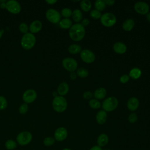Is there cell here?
Here are the masks:
<instances>
[{
	"mask_svg": "<svg viewBox=\"0 0 150 150\" xmlns=\"http://www.w3.org/2000/svg\"><path fill=\"white\" fill-rule=\"evenodd\" d=\"M85 34V28L80 23L73 24L69 29V35L70 38L73 41L79 42L81 40L84 38Z\"/></svg>",
	"mask_w": 150,
	"mask_h": 150,
	"instance_id": "obj_1",
	"label": "cell"
},
{
	"mask_svg": "<svg viewBox=\"0 0 150 150\" xmlns=\"http://www.w3.org/2000/svg\"><path fill=\"white\" fill-rule=\"evenodd\" d=\"M52 107L53 110L59 113L64 112L67 107V103L66 98L60 96H57L56 97H54L52 103Z\"/></svg>",
	"mask_w": 150,
	"mask_h": 150,
	"instance_id": "obj_2",
	"label": "cell"
},
{
	"mask_svg": "<svg viewBox=\"0 0 150 150\" xmlns=\"http://www.w3.org/2000/svg\"><path fill=\"white\" fill-rule=\"evenodd\" d=\"M36 39L35 36L31 33H26L23 34L21 40V46L25 50H30L32 49L35 43Z\"/></svg>",
	"mask_w": 150,
	"mask_h": 150,
	"instance_id": "obj_3",
	"label": "cell"
},
{
	"mask_svg": "<svg viewBox=\"0 0 150 150\" xmlns=\"http://www.w3.org/2000/svg\"><path fill=\"white\" fill-rule=\"evenodd\" d=\"M118 105V101L117 98L114 96H111L107 97L103 101L102 107L105 111L111 112L117 108Z\"/></svg>",
	"mask_w": 150,
	"mask_h": 150,
	"instance_id": "obj_4",
	"label": "cell"
},
{
	"mask_svg": "<svg viewBox=\"0 0 150 150\" xmlns=\"http://www.w3.org/2000/svg\"><path fill=\"white\" fill-rule=\"evenodd\" d=\"M33 139L31 132L28 131H23L19 132L16 136V142L21 146H26L29 144Z\"/></svg>",
	"mask_w": 150,
	"mask_h": 150,
	"instance_id": "obj_5",
	"label": "cell"
},
{
	"mask_svg": "<svg viewBox=\"0 0 150 150\" xmlns=\"http://www.w3.org/2000/svg\"><path fill=\"white\" fill-rule=\"evenodd\" d=\"M101 23L105 27H112L117 22L116 16L111 12H105L101 15L100 18Z\"/></svg>",
	"mask_w": 150,
	"mask_h": 150,
	"instance_id": "obj_6",
	"label": "cell"
},
{
	"mask_svg": "<svg viewBox=\"0 0 150 150\" xmlns=\"http://www.w3.org/2000/svg\"><path fill=\"white\" fill-rule=\"evenodd\" d=\"M45 15L47 20L52 23H57L61 20V14L60 12L53 8L47 9Z\"/></svg>",
	"mask_w": 150,
	"mask_h": 150,
	"instance_id": "obj_7",
	"label": "cell"
},
{
	"mask_svg": "<svg viewBox=\"0 0 150 150\" xmlns=\"http://www.w3.org/2000/svg\"><path fill=\"white\" fill-rule=\"evenodd\" d=\"M62 63L63 67L68 71L73 72L77 69V62L73 58L65 57L63 59Z\"/></svg>",
	"mask_w": 150,
	"mask_h": 150,
	"instance_id": "obj_8",
	"label": "cell"
},
{
	"mask_svg": "<svg viewBox=\"0 0 150 150\" xmlns=\"http://www.w3.org/2000/svg\"><path fill=\"white\" fill-rule=\"evenodd\" d=\"M5 8L11 13L18 14L21 11L20 4L15 0H9L5 3Z\"/></svg>",
	"mask_w": 150,
	"mask_h": 150,
	"instance_id": "obj_9",
	"label": "cell"
},
{
	"mask_svg": "<svg viewBox=\"0 0 150 150\" xmlns=\"http://www.w3.org/2000/svg\"><path fill=\"white\" fill-rule=\"evenodd\" d=\"M80 53L81 59L86 63H92L96 60V56L94 53L90 50L83 49L81 50Z\"/></svg>",
	"mask_w": 150,
	"mask_h": 150,
	"instance_id": "obj_10",
	"label": "cell"
},
{
	"mask_svg": "<svg viewBox=\"0 0 150 150\" xmlns=\"http://www.w3.org/2000/svg\"><path fill=\"white\" fill-rule=\"evenodd\" d=\"M37 98V93L33 89L26 90L22 95V100L26 104H30L35 101Z\"/></svg>",
	"mask_w": 150,
	"mask_h": 150,
	"instance_id": "obj_11",
	"label": "cell"
},
{
	"mask_svg": "<svg viewBox=\"0 0 150 150\" xmlns=\"http://www.w3.org/2000/svg\"><path fill=\"white\" fill-rule=\"evenodd\" d=\"M134 8L136 12L140 15H146L149 10V5L146 2L142 1L136 2Z\"/></svg>",
	"mask_w": 150,
	"mask_h": 150,
	"instance_id": "obj_12",
	"label": "cell"
},
{
	"mask_svg": "<svg viewBox=\"0 0 150 150\" xmlns=\"http://www.w3.org/2000/svg\"><path fill=\"white\" fill-rule=\"evenodd\" d=\"M68 135V131L64 127L57 128L54 132V138L55 140L61 142L65 140Z\"/></svg>",
	"mask_w": 150,
	"mask_h": 150,
	"instance_id": "obj_13",
	"label": "cell"
},
{
	"mask_svg": "<svg viewBox=\"0 0 150 150\" xmlns=\"http://www.w3.org/2000/svg\"><path fill=\"white\" fill-rule=\"evenodd\" d=\"M139 101L138 99L135 97H132L129 98L127 103V107L128 110L131 111H134L137 110L139 107Z\"/></svg>",
	"mask_w": 150,
	"mask_h": 150,
	"instance_id": "obj_14",
	"label": "cell"
},
{
	"mask_svg": "<svg viewBox=\"0 0 150 150\" xmlns=\"http://www.w3.org/2000/svg\"><path fill=\"white\" fill-rule=\"evenodd\" d=\"M42 28V23L41 21L39 20H35L33 21L30 24V26L29 27V29L30 31V33L32 34L38 33L39 31L41 30Z\"/></svg>",
	"mask_w": 150,
	"mask_h": 150,
	"instance_id": "obj_15",
	"label": "cell"
},
{
	"mask_svg": "<svg viewBox=\"0 0 150 150\" xmlns=\"http://www.w3.org/2000/svg\"><path fill=\"white\" fill-rule=\"evenodd\" d=\"M112 49H113V50L116 53L120 54L125 53L127 49L126 45L121 42H117L115 43L113 45Z\"/></svg>",
	"mask_w": 150,
	"mask_h": 150,
	"instance_id": "obj_16",
	"label": "cell"
},
{
	"mask_svg": "<svg viewBox=\"0 0 150 150\" xmlns=\"http://www.w3.org/2000/svg\"><path fill=\"white\" fill-rule=\"evenodd\" d=\"M107 114L104 110H100L96 115V120L97 122L100 125H103L107 121Z\"/></svg>",
	"mask_w": 150,
	"mask_h": 150,
	"instance_id": "obj_17",
	"label": "cell"
},
{
	"mask_svg": "<svg viewBox=\"0 0 150 150\" xmlns=\"http://www.w3.org/2000/svg\"><path fill=\"white\" fill-rule=\"evenodd\" d=\"M69 91V84L66 82H62L60 83L57 88V92L60 96H64L66 95Z\"/></svg>",
	"mask_w": 150,
	"mask_h": 150,
	"instance_id": "obj_18",
	"label": "cell"
},
{
	"mask_svg": "<svg viewBox=\"0 0 150 150\" xmlns=\"http://www.w3.org/2000/svg\"><path fill=\"white\" fill-rule=\"evenodd\" d=\"M107 95V91L104 87H99L97 88L94 93H93V96L96 100H102Z\"/></svg>",
	"mask_w": 150,
	"mask_h": 150,
	"instance_id": "obj_19",
	"label": "cell"
},
{
	"mask_svg": "<svg viewBox=\"0 0 150 150\" xmlns=\"http://www.w3.org/2000/svg\"><path fill=\"white\" fill-rule=\"evenodd\" d=\"M135 26V21L134 19L131 18H129L124 21V22L122 23V28L124 30L127 32L131 31Z\"/></svg>",
	"mask_w": 150,
	"mask_h": 150,
	"instance_id": "obj_20",
	"label": "cell"
},
{
	"mask_svg": "<svg viewBox=\"0 0 150 150\" xmlns=\"http://www.w3.org/2000/svg\"><path fill=\"white\" fill-rule=\"evenodd\" d=\"M108 142V137L106 134L103 133L99 135L97 139V143L98 146L102 147L105 146Z\"/></svg>",
	"mask_w": 150,
	"mask_h": 150,
	"instance_id": "obj_21",
	"label": "cell"
},
{
	"mask_svg": "<svg viewBox=\"0 0 150 150\" xmlns=\"http://www.w3.org/2000/svg\"><path fill=\"white\" fill-rule=\"evenodd\" d=\"M59 26L62 29H70L73 25L72 21L69 18H63L59 22Z\"/></svg>",
	"mask_w": 150,
	"mask_h": 150,
	"instance_id": "obj_22",
	"label": "cell"
},
{
	"mask_svg": "<svg viewBox=\"0 0 150 150\" xmlns=\"http://www.w3.org/2000/svg\"><path fill=\"white\" fill-rule=\"evenodd\" d=\"M142 74V71L141 70L137 67H135L132 69L129 73V77H131V79H134V80H137L138 79Z\"/></svg>",
	"mask_w": 150,
	"mask_h": 150,
	"instance_id": "obj_23",
	"label": "cell"
},
{
	"mask_svg": "<svg viewBox=\"0 0 150 150\" xmlns=\"http://www.w3.org/2000/svg\"><path fill=\"white\" fill-rule=\"evenodd\" d=\"M71 17L73 20L77 23H79V22L81 21L83 18V14L81 11L80 9H74L72 12Z\"/></svg>",
	"mask_w": 150,
	"mask_h": 150,
	"instance_id": "obj_24",
	"label": "cell"
},
{
	"mask_svg": "<svg viewBox=\"0 0 150 150\" xmlns=\"http://www.w3.org/2000/svg\"><path fill=\"white\" fill-rule=\"evenodd\" d=\"M81 51V47L78 44H71L68 47V52L70 54H76L80 53Z\"/></svg>",
	"mask_w": 150,
	"mask_h": 150,
	"instance_id": "obj_25",
	"label": "cell"
},
{
	"mask_svg": "<svg viewBox=\"0 0 150 150\" xmlns=\"http://www.w3.org/2000/svg\"><path fill=\"white\" fill-rule=\"evenodd\" d=\"M80 6L83 11L88 12L91 8V2L89 0H83L80 1Z\"/></svg>",
	"mask_w": 150,
	"mask_h": 150,
	"instance_id": "obj_26",
	"label": "cell"
},
{
	"mask_svg": "<svg viewBox=\"0 0 150 150\" xmlns=\"http://www.w3.org/2000/svg\"><path fill=\"white\" fill-rule=\"evenodd\" d=\"M17 146L18 144L16 141L12 139H8L5 142V147L7 150H14L17 148Z\"/></svg>",
	"mask_w": 150,
	"mask_h": 150,
	"instance_id": "obj_27",
	"label": "cell"
},
{
	"mask_svg": "<svg viewBox=\"0 0 150 150\" xmlns=\"http://www.w3.org/2000/svg\"><path fill=\"white\" fill-rule=\"evenodd\" d=\"M94 7L96 10L101 12L106 8V5L103 0H97L94 2Z\"/></svg>",
	"mask_w": 150,
	"mask_h": 150,
	"instance_id": "obj_28",
	"label": "cell"
},
{
	"mask_svg": "<svg viewBox=\"0 0 150 150\" xmlns=\"http://www.w3.org/2000/svg\"><path fill=\"white\" fill-rule=\"evenodd\" d=\"M76 74L80 78H86L88 76V71L84 67H80L76 70Z\"/></svg>",
	"mask_w": 150,
	"mask_h": 150,
	"instance_id": "obj_29",
	"label": "cell"
},
{
	"mask_svg": "<svg viewBox=\"0 0 150 150\" xmlns=\"http://www.w3.org/2000/svg\"><path fill=\"white\" fill-rule=\"evenodd\" d=\"M88 104H89V106L93 109H98L101 107L100 102L95 98L91 99L89 101Z\"/></svg>",
	"mask_w": 150,
	"mask_h": 150,
	"instance_id": "obj_30",
	"label": "cell"
},
{
	"mask_svg": "<svg viewBox=\"0 0 150 150\" xmlns=\"http://www.w3.org/2000/svg\"><path fill=\"white\" fill-rule=\"evenodd\" d=\"M43 145L46 146H50L55 143V139L52 137H45L43 141Z\"/></svg>",
	"mask_w": 150,
	"mask_h": 150,
	"instance_id": "obj_31",
	"label": "cell"
},
{
	"mask_svg": "<svg viewBox=\"0 0 150 150\" xmlns=\"http://www.w3.org/2000/svg\"><path fill=\"white\" fill-rule=\"evenodd\" d=\"M72 11L68 8H64L61 11V15L64 17V18H69L71 16Z\"/></svg>",
	"mask_w": 150,
	"mask_h": 150,
	"instance_id": "obj_32",
	"label": "cell"
},
{
	"mask_svg": "<svg viewBox=\"0 0 150 150\" xmlns=\"http://www.w3.org/2000/svg\"><path fill=\"white\" fill-rule=\"evenodd\" d=\"M90 16L94 19H100L101 16V12L95 9L91 10V11L90 13Z\"/></svg>",
	"mask_w": 150,
	"mask_h": 150,
	"instance_id": "obj_33",
	"label": "cell"
},
{
	"mask_svg": "<svg viewBox=\"0 0 150 150\" xmlns=\"http://www.w3.org/2000/svg\"><path fill=\"white\" fill-rule=\"evenodd\" d=\"M8 105V102L6 98L4 96H0V110H5Z\"/></svg>",
	"mask_w": 150,
	"mask_h": 150,
	"instance_id": "obj_34",
	"label": "cell"
},
{
	"mask_svg": "<svg viewBox=\"0 0 150 150\" xmlns=\"http://www.w3.org/2000/svg\"><path fill=\"white\" fill-rule=\"evenodd\" d=\"M19 30L21 33L25 34L28 32V30H29L28 25L26 23H24V22L21 23L19 25Z\"/></svg>",
	"mask_w": 150,
	"mask_h": 150,
	"instance_id": "obj_35",
	"label": "cell"
},
{
	"mask_svg": "<svg viewBox=\"0 0 150 150\" xmlns=\"http://www.w3.org/2000/svg\"><path fill=\"white\" fill-rule=\"evenodd\" d=\"M28 105L26 103H23L19 108V112L21 114H25L28 111Z\"/></svg>",
	"mask_w": 150,
	"mask_h": 150,
	"instance_id": "obj_36",
	"label": "cell"
},
{
	"mask_svg": "<svg viewBox=\"0 0 150 150\" xmlns=\"http://www.w3.org/2000/svg\"><path fill=\"white\" fill-rule=\"evenodd\" d=\"M128 120L130 123H135L138 120V116L136 113L132 112L130 114L128 117Z\"/></svg>",
	"mask_w": 150,
	"mask_h": 150,
	"instance_id": "obj_37",
	"label": "cell"
},
{
	"mask_svg": "<svg viewBox=\"0 0 150 150\" xmlns=\"http://www.w3.org/2000/svg\"><path fill=\"white\" fill-rule=\"evenodd\" d=\"M93 96V94L90 91H85L83 94V97L85 100H90L91 99H92Z\"/></svg>",
	"mask_w": 150,
	"mask_h": 150,
	"instance_id": "obj_38",
	"label": "cell"
},
{
	"mask_svg": "<svg viewBox=\"0 0 150 150\" xmlns=\"http://www.w3.org/2000/svg\"><path fill=\"white\" fill-rule=\"evenodd\" d=\"M129 80V77L128 74H123L120 77V81L121 83H127Z\"/></svg>",
	"mask_w": 150,
	"mask_h": 150,
	"instance_id": "obj_39",
	"label": "cell"
},
{
	"mask_svg": "<svg viewBox=\"0 0 150 150\" xmlns=\"http://www.w3.org/2000/svg\"><path fill=\"white\" fill-rule=\"evenodd\" d=\"M89 23H90V21L88 19H87V18H84V19L81 20V24L84 27L88 26L89 25Z\"/></svg>",
	"mask_w": 150,
	"mask_h": 150,
	"instance_id": "obj_40",
	"label": "cell"
},
{
	"mask_svg": "<svg viewBox=\"0 0 150 150\" xmlns=\"http://www.w3.org/2000/svg\"><path fill=\"white\" fill-rule=\"evenodd\" d=\"M104 1L105 2V5H108V6H112L115 3V1H114V0H104Z\"/></svg>",
	"mask_w": 150,
	"mask_h": 150,
	"instance_id": "obj_41",
	"label": "cell"
},
{
	"mask_svg": "<svg viewBox=\"0 0 150 150\" xmlns=\"http://www.w3.org/2000/svg\"><path fill=\"white\" fill-rule=\"evenodd\" d=\"M77 74L74 71L70 72V78L71 80H75L76 79V78H77Z\"/></svg>",
	"mask_w": 150,
	"mask_h": 150,
	"instance_id": "obj_42",
	"label": "cell"
},
{
	"mask_svg": "<svg viewBox=\"0 0 150 150\" xmlns=\"http://www.w3.org/2000/svg\"><path fill=\"white\" fill-rule=\"evenodd\" d=\"M89 150H103V149L100 146H99L98 145H94V146H92Z\"/></svg>",
	"mask_w": 150,
	"mask_h": 150,
	"instance_id": "obj_43",
	"label": "cell"
},
{
	"mask_svg": "<svg viewBox=\"0 0 150 150\" xmlns=\"http://www.w3.org/2000/svg\"><path fill=\"white\" fill-rule=\"evenodd\" d=\"M45 2L49 5H54L57 2V0H46Z\"/></svg>",
	"mask_w": 150,
	"mask_h": 150,
	"instance_id": "obj_44",
	"label": "cell"
},
{
	"mask_svg": "<svg viewBox=\"0 0 150 150\" xmlns=\"http://www.w3.org/2000/svg\"><path fill=\"white\" fill-rule=\"evenodd\" d=\"M146 19L147 21L150 23V12H148V13L146 15Z\"/></svg>",
	"mask_w": 150,
	"mask_h": 150,
	"instance_id": "obj_45",
	"label": "cell"
},
{
	"mask_svg": "<svg viewBox=\"0 0 150 150\" xmlns=\"http://www.w3.org/2000/svg\"><path fill=\"white\" fill-rule=\"evenodd\" d=\"M0 7L1 8H5V4L4 3V4H1V5H0Z\"/></svg>",
	"mask_w": 150,
	"mask_h": 150,
	"instance_id": "obj_46",
	"label": "cell"
},
{
	"mask_svg": "<svg viewBox=\"0 0 150 150\" xmlns=\"http://www.w3.org/2000/svg\"><path fill=\"white\" fill-rule=\"evenodd\" d=\"M4 30H0V39L1 38V37H2V36L3 33H4Z\"/></svg>",
	"mask_w": 150,
	"mask_h": 150,
	"instance_id": "obj_47",
	"label": "cell"
},
{
	"mask_svg": "<svg viewBox=\"0 0 150 150\" xmlns=\"http://www.w3.org/2000/svg\"><path fill=\"white\" fill-rule=\"evenodd\" d=\"M57 94H58V93H57V92H56V91H54V92L53 93V96H54V97H56L57 96Z\"/></svg>",
	"mask_w": 150,
	"mask_h": 150,
	"instance_id": "obj_48",
	"label": "cell"
},
{
	"mask_svg": "<svg viewBox=\"0 0 150 150\" xmlns=\"http://www.w3.org/2000/svg\"><path fill=\"white\" fill-rule=\"evenodd\" d=\"M62 150H71V149H70V148H65L63 149Z\"/></svg>",
	"mask_w": 150,
	"mask_h": 150,
	"instance_id": "obj_49",
	"label": "cell"
},
{
	"mask_svg": "<svg viewBox=\"0 0 150 150\" xmlns=\"http://www.w3.org/2000/svg\"><path fill=\"white\" fill-rule=\"evenodd\" d=\"M106 150H108V149H106Z\"/></svg>",
	"mask_w": 150,
	"mask_h": 150,
	"instance_id": "obj_50",
	"label": "cell"
}]
</instances>
